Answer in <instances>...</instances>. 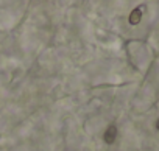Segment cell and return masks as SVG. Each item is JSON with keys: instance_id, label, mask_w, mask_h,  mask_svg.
<instances>
[{"instance_id": "obj_1", "label": "cell", "mask_w": 159, "mask_h": 151, "mask_svg": "<svg viewBox=\"0 0 159 151\" xmlns=\"http://www.w3.org/2000/svg\"><path fill=\"white\" fill-rule=\"evenodd\" d=\"M156 126H157V129H159V122H157V123H156Z\"/></svg>"}]
</instances>
